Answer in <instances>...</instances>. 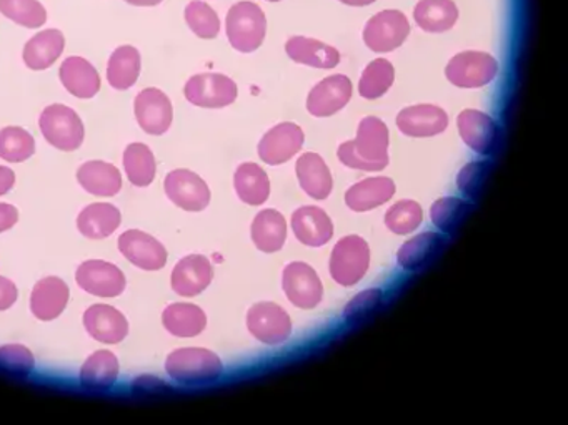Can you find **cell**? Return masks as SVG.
Wrapping results in <instances>:
<instances>
[{
    "instance_id": "obj_28",
    "label": "cell",
    "mask_w": 568,
    "mask_h": 425,
    "mask_svg": "<svg viewBox=\"0 0 568 425\" xmlns=\"http://www.w3.org/2000/svg\"><path fill=\"white\" fill-rule=\"evenodd\" d=\"M119 359L107 350L95 351L81 369V385L88 391H108L119 379Z\"/></svg>"
},
{
    "instance_id": "obj_5",
    "label": "cell",
    "mask_w": 568,
    "mask_h": 425,
    "mask_svg": "<svg viewBox=\"0 0 568 425\" xmlns=\"http://www.w3.org/2000/svg\"><path fill=\"white\" fill-rule=\"evenodd\" d=\"M370 267V248L366 239L350 235L332 249L331 274L340 286H356Z\"/></svg>"
},
{
    "instance_id": "obj_16",
    "label": "cell",
    "mask_w": 568,
    "mask_h": 425,
    "mask_svg": "<svg viewBox=\"0 0 568 425\" xmlns=\"http://www.w3.org/2000/svg\"><path fill=\"white\" fill-rule=\"evenodd\" d=\"M305 142L304 130L299 125L279 123L265 133L258 143V156L267 165H282L302 150Z\"/></svg>"
},
{
    "instance_id": "obj_37",
    "label": "cell",
    "mask_w": 568,
    "mask_h": 425,
    "mask_svg": "<svg viewBox=\"0 0 568 425\" xmlns=\"http://www.w3.org/2000/svg\"><path fill=\"white\" fill-rule=\"evenodd\" d=\"M414 19L422 31L440 34L459 21V9L453 0H420L415 5Z\"/></svg>"
},
{
    "instance_id": "obj_36",
    "label": "cell",
    "mask_w": 568,
    "mask_h": 425,
    "mask_svg": "<svg viewBox=\"0 0 568 425\" xmlns=\"http://www.w3.org/2000/svg\"><path fill=\"white\" fill-rule=\"evenodd\" d=\"M235 193L244 203L258 206L269 200L270 180L257 163H242L234 175Z\"/></svg>"
},
{
    "instance_id": "obj_32",
    "label": "cell",
    "mask_w": 568,
    "mask_h": 425,
    "mask_svg": "<svg viewBox=\"0 0 568 425\" xmlns=\"http://www.w3.org/2000/svg\"><path fill=\"white\" fill-rule=\"evenodd\" d=\"M252 241L262 252H277L287 239V222L277 210H264L252 223Z\"/></svg>"
},
{
    "instance_id": "obj_21",
    "label": "cell",
    "mask_w": 568,
    "mask_h": 425,
    "mask_svg": "<svg viewBox=\"0 0 568 425\" xmlns=\"http://www.w3.org/2000/svg\"><path fill=\"white\" fill-rule=\"evenodd\" d=\"M66 50V35L59 28H43L25 42L22 60L27 69L43 72L50 69Z\"/></svg>"
},
{
    "instance_id": "obj_34",
    "label": "cell",
    "mask_w": 568,
    "mask_h": 425,
    "mask_svg": "<svg viewBox=\"0 0 568 425\" xmlns=\"http://www.w3.org/2000/svg\"><path fill=\"white\" fill-rule=\"evenodd\" d=\"M162 324L175 338H196L207 326V316L199 306L175 303L162 312Z\"/></svg>"
},
{
    "instance_id": "obj_52",
    "label": "cell",
    "mask_w": 568,
    "mask_h": 425,
    "mask_svg": "<svg viewBox=\"0 0 568 425\" xmlns=\"http://www.w3.org/2000/svg\"><path fill=\"white\" fill-rule=\"evenodd\" d=\"M267 2H280V0H267Z\"/></svg>"
},
{
    "instance_id": "obj_43",
    "label": "cell",
    "mask_w": 568,
    "mask_h": 425,
    "mask_svg": "<svg viewBox=\"0 0 568 425\" xmlns=\"http://www.w3.org/2000/svg\"><path fill=\"white\" fill-rule=\"evenodd\" d=\"M424 222V211L417 201L402 200L395 203L385 215V226L395 235H408Z\"/></svg>"
},
{
    "instance_id": "obj_3",
    "label": "cell",
    "mask_w": 568,
    "mask_h": 425,
    "mask_svg": "<svg viewBox=\"0 0 568 425\" xmlns=\"http://www.w3.org/2000/svg\"><path fill=\"white\" fill-rule=\"evenodd\" d=\"M39 130L46 142L60 152H78L85 140L84 121L78 111L63 104L44 108L39 117Z\"/></svg>"
},
{
    "instance_id": "obj_27",
    "label": "cell",
    "mask_w": 568,
    "mask_h": 425,
    "mask_svg": "<svg viewBox=\"0 0 568 425\" xmlns=\"http://www.w3.org/2000/svg\"><path fill=\"white\" fill-rule=\"evenodd\" d=\"M286 52L293 62L314 69H334L340 62V54L335 47L300 35L287 40Z\"/></svg>"
},
{
    "instance_id": "obj_6",
    "label": "cell",
    "mask_w": 568,
    "mask_h": 425,
    "mask_svg": "<svg viewBox=\"0 0 568 425\" xmlns=\"http://www.w3.org/2000/svg\"><path fill=\"white\" fill-rule=\"evenodd\" d=\"M239 88L223 73H197L185 83L184 97L200 108H223L237 101Z\"/></svg>"
},
{
    "instance_id": "obj_45",
    "label": "cell",
    "mask_w": 568,
    "mask_h": 425,
    "mask_svg": "<svg viewBox=\"0 0 568 425\" xmlns=\"http://www.w3.org/2000/svg\"><path fill=\"white\" fill-rule=\"evenodd\" d=\"M35 367V357L32 351L22 344L0 346V373L24 377L32 374Z\"/></svg>"
},
{
    "instance_id": "obj_30",
    "label": "cell",
    "mask_w": 568,
    "mask_h": 425,
    "mask_svg": "<svg viewBox=\"0 0 568 425\" xmlns=\"http://www.w3.org/2000/svg\"><path fill=\"white\" fill-rule=\"evenodd\" d=\"M397 187L387 177L367 178L347 190L346 204L357 213L382 206L394 198Z\"/></svg>"
},
{
    "instance_id": "obj_51",
    "label": "cell",
    "mask_w": 568,
    "mask_h": 425,
    "mask_svg": "<svg viewBox=\"0 0 568 425\" xmlns=\"http://www.w3.org/2000/svg\"><path fill=\"white\" fill-rule=\"evenodd\" d=\"M343 4L352 5V8H366V5L373 4L376 0H340Z\"/></svg>"
},
{
    "instance_id": "obj_2",
    "label": "cell",
    "mask_w": 568,
    "mask_h": 425,
    "mask_svg": "<svg viewBox=\"0 0 568 425\" xmlns=\"http://www.w3.org/2000/svg\"><path fill=\"white\" fill-rule=\"evenodd\" d=\"M165 370L181 385H209L222 376L223 364L212 351L204 347H182L169 354Z\"/></svg>"
},
{
    "instance_id": "obj_11",
    "label": "cell",
    "mask_w": 568,
    "mask_h": 425,
    "mask_svg": "<svg viewBox=\"0 0 568 425\" xmlns=\"http://www.w3.org/2000/svg\"><path fill=\"white\" fill-rule=\"evenodd\" d=\"M247 329L260 343L276 346L286 343L292 334V321L276 303H258L248 309Z\"/></svg>"
},
{
    "instance_id": "obj_13",
    "label": "cell",
    "mask_w": 568,
    "mask_h": 425,
    "mask_svg": "<svg viewBox=\"0 0 568 425\" xmlns=\"http://www.w3.org/2000/svg\"><path fill=\"white\" fill-rule=\"evenodd\" d=\"M282 287L289 302L300 309H314L324 296V286L314 268L300 261L287 264L282 274Z\"/></svg>"
},
{
    "instance_id": "obj_8",
    "label": "cell",
    "mask_w": 568,
    "mask_h": 425,
    "mask_svg": "<svg viewBox=\"0 0 568 425\" xmlns=\"http://www.w3.org/2000/svg\"><path fill=\"white\" fill-rule=\"evenodd\" d=\"M134 114L140 129L150 137L165 135L174 121L171 98L158 87L143 88L137 94Z\"/></svg>"
},
{
    "instance_id": "obj_41",
    "label": "cell",
    "mask_w": 568,
    "mask_h": 425,
    "mask_svg": "<svg viewBox=\"0 0 568 425\" xmlns=\"http://www.w3.org/2000/svg\"><path fill=\"white\" fill-rule=\"evenodd\" d=\"M35 153V139L31 132L9 125L0 129V158L8 163H24Z\"/></svg>"
},
{
    "instance_id": "obj_20",
    "label": "cell",
    "mask_w": 568,
    "mask_h": 425,
    "mask_svg": "<svg viewBox=\"0 0 568 425\" xmlns=\"http://www.w3.org/2000/svg\"><path fill=\"white\" fill-rule=\"evenodd\" d=\"M59 79L63 88L81 101H91L101 92V73L84 57H67L60 66Z\"/></svg>"
},
{
    "instance_id": "obj_15",
    "label": "cell",
    "mask_w": 568,
    "mask_h": 425,
    "mask_svg": "<svg viewBox=\"0 0 568 425\" xmlns=\"http://www.w3.org/2000/svg\"><path fill=\"white\" fill-rule=\"evenodd\" d=\"M119 251L134 267L143 271H159L167 264V249L159 239L140 229H129L119 238Z\"/></svg>"
},
{
    "instance_id": "obj_31",
    "label": "cell",
    "mask_w": 568,
    "mask_h": 425,
    "mask_svg": "<svg viewBox=\"0 0 568 425\" xmlns=\"http://www.w3.org/2000/svg\"><path fill=\"white\" fill-rule=\"evenodd\" d=\"M142 70V57L134 46L117 47L108 57L107 82L114 91H129L136 85Z\"/></svg>"
},
{
    "instance_id": "obj_1",
    "label": "cell",
    "mask_w": 568,
    "mask_h": 425,
    "mask_svg": "<svg viewBox=\"0 0 568 425\" xmlns=\"http://www.w3.org/2000/svg\"><path fill=\"white\" fill-rule=\"evenodd\" d=\"M337 156L344 165L360 172H382L389 165L387 125L376 117L360 121L356 140L338 146Z\"/></svg>"
},
{
    "instance_id": "obj_50",
    "label": "cell",
    "mask_w": 568,
    "mask_h": 425,
    "mask_svg": "<svg viewBox=\"0 0 568 425\" xmlns=\"http://www.w3.org/2000/svg\"><path fill=\"white\" fill-rule=\"evenodd\" d=\"M124 2L134 8H158L164 0H124Z\"/></svg>"
},
{
    "instance_id": "obj_40",
    "label": "cell",
    "mask_w": 568,
    "mask_h": 425,
    "mask_svg": "<svg viewBox=\"0 0 568 425\" xmlns=\"http://www.w3.org/2000/svg\"><path fill=\"white\" fill-rule=\"evenodd\" d=\"M395 70L389 60L376 59L367 66L359 82V94L367 101L384 97L394 85Z\"/></svg>"
},
{
    "instance_id": "obj_35",
    "label": "cell",
    "mask_w": 568,
    "mask_h": 425,
    "mask_svg": "<svg viewBox=\"0 0 568 425\" xmlns=\"http://www.w3.org/2000/svg\"><path fill=\"white\" fill-rule=\"evenodd\" d=\"M127 180L137 188H147L154 184L158 175V162L150 146L134 142L126 146L123 156Z\"/></svg>"
},
{
    "instance_id": "obj_12",
    "label": "cell",
    "mask_w": 568,
    "mask_h": 425,
    "mask_svg": "<svg viewBox=\"0 0 568 425\" xmlns=\"http://www.w3.org/2000/svg\"><path fill=\"white\" fill-rule=\"evenodd\" d=\"M462 140L478 155L490 156L499 150L502 130L490 115L480 110H464L457 117Z\"/></svg>"
},
{
    "instance_id": "obj_33",
    "label": "cell",
    "mask_w": 568,
    "mask_h": 425,
    "mask_svg": "<svg viewBox=\"0 0 568 425\" xmlns=\"http://www.w3.org/2000/svg\"><path fill=\"white\" fill-rule=\"evenodd\" d=\"M445 239L439 233H422L398 249L397 261L405 271H419L432 263L442 251Z\"/></svg>"
},
{
    "instance_id": "obj_18",
    "label": "cell",
    "mask_w": 568,
    "mask_h": 425,
    "mask_svg": "<svg viewBox=\"0 0 568 425\" xmlns=\"http://www.w3.org/2000/svg\"><path fill=\"white\" fill-rule=\"evenodd\" d=\"M212 278L213 268L209 258L202 255H188L172 270L171 286L178 296H199L210 286Z\"/></svg>"
},
{
    "instance_id": "obj_22",
    "label": "cell",
    "mask_w": 568,
    "mask_h": 425,
    "mask_svg": "<svg viewBox=\"0 0 568 425\" xmlns=\"http://www.w3.org/2000/svg\"><path fill=\"white\" fill-rule=\"evenodd\" d=\"M85 331L102 344H119L129 334L126 316L108 305H94L84 312Z\"/></svg>"
},
{
    "instance_id": "obj_4",
    "label": "cell",
    "mask_w": 568,
    "mask_h": 425,
    "mask_svg": "<svg viewBox=\"0 0 568 425\" xmlns=\"http://www.w3.org/2000/svg\"><path fill=\"white\" fill-rule=\"evenodd\" d=\"M225 34L231 46L239 52H255L264 44L267 34L264 11L248 0L232 5L225 19Z\"/></svg>"
},
{
    "instance_id": "obj_26",
    "label": "cell",
    "mask_w": 568,
    "mask_h": 425,
    "mask_svg": "<svg viewBox=\"0 0 568 425\" xmlns=\"http://www.w3.org/2000/svg\"><path fill=\"white\" fill-rule=\"evenodd\" d=\"M297 178L300 187L314 200H327L334 188L331 169L317 153H304L297 160Z\"/></svg>"
},
{
    "instance_id": "obj_9",
    "label": "cell",
    "mask_w": 568,
    "mask_h": 425,
    "mask_svg": "<svg viewBox=\"0 0 568 425\" xmlns=\"http://www.w3.org/2000/svg\"><path fill=\"white\" fill-rule=\"evenodd\" d=\"M410 34L408 19L401 11H384L373 15L363 28V42L372 52L387 54L407 40Z\"/></svg>"
},
{
    "instance_id": "obj_14",
    "label": "cell",
    "mask_w": 568,
    "mask_h": 425,
    "mask_svg": "<svg viewBox=\"0 0 568 425\" xmlns=\"http://www.w3.org/2000/svg\"><path fill=\"white\" fill-rule=\"evenodd\" d=\"M76 281L85 293L98 297H117L126 291V274L102 260H89L76 271Z\"/></svg>"
},
{
    "instance_id": "obj_39",
    "label": "cell",
    "mask_w": 568,
    "mask_h": 425,
    "mask_svg": "<svg viewBox=\"0 0 568 425\" xmlns=\"http://www.w3.org/2000/svg\"><path fill=\"white\" fill-rule=\"evenodd\" d=\"M472 210H474L472 204L461 198H440L430 208V219L440 232L452 235L464 225L465 220L471 216Z\"/></svg>"
},
{
    "instance_id": "obj_19",
    "label": "cell",
    "mask_w": 568,
    "mask_h": 425,
    "mask_svg": "<svg viewBox=\"0 0 568 425\" xmlns=\"http://www.w3.org/2000/svg\"><path fill=\"white\" fill-rule=\"evenodd\" d=\"M397 127L404 135L427 139L445 132L449 115L437 105H414L398 114Z\"/></svg>"
},
{
    "instance_id": "obj_46",
    "label": "cell",
    "mask_w": 568,
    "mask_h": 425,
    "mask_svg": "<svg viewBox=\"0 0 568 425\" xmlns=\"http://www.w3.org/2000/svg\"><path fill=\"white\" fill-rule=\"evenodd\" d=\"M488 174H490V165L487 162L467 163L457 177L459 190L471 200H477L484 193Z\"/></svg>"
},
{
    "instance_id": "obj_24",
    "label": "cell",
    "mask_w": 568,
    "mask_h": 425,
    "mask_svg": "<svg viewBox=\"0 0 568 425\" xmlns=\"http://www.w3.org/2000/svg\"><path fill=\"white\" fill-rule=\"evenodd\" d=\"M79 185L94 197L112 198L123 191L124 180L116 165L102 160H91L78 168Z\"/></svg>"
},
{
    "instance_id": "obj_38",
    "label": "cell",
    "mask_w": 568,
    "mask_h": 425,
    "mask_svg": "<svg viewBox=\"0 0 568 425\" xmlns=\"http://www.w3.org/2000/svg\"><path fill=\"white\" fill-rule=\"evenodd\" d=\"M0 14L24 28H40L49 21V12L40 0H0Z\"/></svg>"
},
{
    "instance_id": "obj_17",
    "label": "cell",
    "mask_w": 568,
    "mask_h": 425,
    "mask_svg": "<svg viewBox=\"0 0 568 425\" xmlns=\"http://www.w3.org/2000/svg\"><path fill=\"white\" fill-rule=\"evenodd\" d=\"M352 98V82L346 75H332L312 88L308 97L309 114L317 118L331 117L343 110Z\"/></svg>"
},
{
    "instance_id": "obj_23",
    "label": "cell",
    "mask_w": 568,
    "mask_h": 425,
    "mask_svg": "<svg viewBox=\"0 0 568 425\" xmlns=\"http://www.w3.org/2000/svg\"><path fill=\"white\" fill-rule=\"evenodd\" d=\"M70 290L63 280L47 276L35 283L31 294V311L39 321H54L66 311Z\"/></svg>"
},
{
    "instance_id": "obj_25",
    "label": "cell",
    "mask_w": 568,
    "mask_h": 425,
    "mask_svg": "<svg viewBox=\"0 0 568 425\" xmlns=\"http://www.w3.org/2000/svg\"><path fill=\"white\" fill-rule=\"evenodd\" d=\"M292 229L302 245L318 248L327 245L334 236V225L322 208L302 206L293 213Z\"/></svg>"
},
{
    "instance_id": "obj_29",
    "label": "cell",
    "mask_w": 568,
    "mask_h": 425,
    "mask_svg": "<svg viewBox=\"0 0 568 425\" xmlns=\"http://www.w3.org/2000/svg\"><path fill=\"white\" fill-rule=\"evenodd\" d=\"M123 223L119 208L111 203H92L78 216V229L89 239H105L119 229Z\"/></svg>"
},
{
    "instance_id": "obj_47",
    "label": "cell",
    "mask_w": 568,
    "mask_h": 425,
    "mask_svg": "<svg viewBox=\"0 0 568 425\" xmlns=\"http://www.w3.org/2000/svg\"><path fill=\"white\" fill-rule=\"evenodd\" d=\"M19 297V290L11 280L0 276V311H8L15 305Z\"/></svg>"
},
{
    "instance_id": "obj_7",
    "label": "cell",
    "mask_w": 568,
    "mask_h": 425,
    "mask_svg": "<svg viewBox=\"0 0 568 425\" xmlns=\"http://www.w3.org/2000/svg\"><path fill=\"white\" fill-rule=\"evenodd\" d=\"M499 63L490 54L462 52L452 57L445 67V76L452 85L461 88H480L494 82Z\"/></svg>"
},
{
    "instance_id": "obj_42",
    "label": "cell",
    "mask_w": 568,
    "mask_h": 425,
    "mask_svg": "<svg viewBox=\"0 0 568 425\" xmlns=\"http://www.w3.org/2000/svg\"><path fill=\"white\" fill-rule=\"evenodd\" d=\"M185 24L204 40H212L220 34L219 14L204 0H190L184 9Z\"/></svg>"
},
{
    "instance_id": "obj_49",
    "label": "cell",
    "mask_w": 568,
    "mask_h": 425,
    "mask_svg": "<svg viewBox=\"0 0 568 425\" xmlns=\"http://www.w3.org/2000/svg\"><path fill=\"white\" fill-rule=\"evenodd\" d=\"M15 187L14 169L0 165V197L8 194Z\"/></svg>"
},
{
    "instance_id": "obj_44",
    "label": "cell",
    "mask_w": 568,
    "mask_h": 425,
    "mask_svg": "<svg viewBox=\"0 0 568 425\" xmlns=\"http://www.w3.org/2000/svg\"><path fill=\"white\" fill-rule=\"evenodd\" d=\"M382 305H384V291L376 290V287L362 291L353 299H350L349 305L344 309V319L349 324H359V322L375 315L382 308Z\"/></svg>"
},
{
    "instance_id": "obj_10",
    "label": "cell",
    "mask_w": 568,
    "mask_h": 425,
    "mask_svg": "<svg viewBox=\"0 0 568 425\" xmlns=\"http://www.w3.org/2000/svg\"><path fill=\"white\" fill-rule=\"evenodd\" d=\"M164 190L175 206L193 213L206 210L212 198L209 185L194 174L193 169L187 168L172 169L165 177Z\"/></svg>"
},
{
    "instance_id": "obj_48",
    "label": "cell",
    "mask_w": 568,
    "mask_h": 425,
    "mask_svg": "<svg viewBox=\"0 0 568 425\" xmlns=\"http://www.w3.org/2000/svg\"><path fill=\"white\" fill-rule=\"evenodd\" d=\"M19 222V210L12 204L0 203V233L9 232Z\"/></svg>"
}]
</instances>
